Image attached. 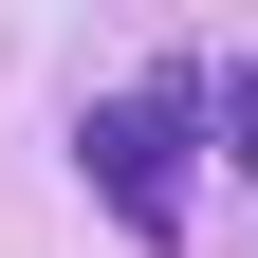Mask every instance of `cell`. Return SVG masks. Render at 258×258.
Masks as SVG:
<instances>
[{
  "label": "cell",
  "mask_w": 258,
  "mask_h": 258,
  "mask_svg": "<svg viewBox=\"0 0 258 258\" xmlns=\"http://www.w3.org/2000/svg\"><path fill=\"white\" fill-rule=\"evenodd\" d=\"M203 129H221V74H203V55H148V74H111V92L74 111V166H92V203H111L129 240H166Z\"/></svg>",
  "instance_id": "cell-1"
},
{
  "label": "cell",
  "mask_w": 258,
  "mask_h": 258,
  "mask_svg": "<svg viewBox=\"0 0 258 258\" xmlns=\"http://www.w3.org/2000/svg\"><path fill=\"white\" fill-rule=\"evenodd\" d=\"M221 148H240V166H258V74H221Z\"/></svg>",
  "instance_id": "cell-2"
}]
</instances>
